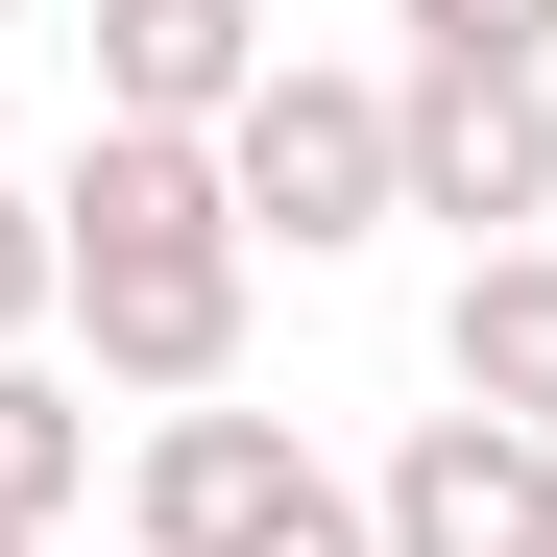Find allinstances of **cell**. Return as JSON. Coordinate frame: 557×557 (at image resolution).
I'll use <instances>...</instances> for the list:
<instances>
[{
    "label": "cell",
    "mask_w": 557,
    "mask_h": 557,
    "mask_svg": "<svg viewBox=\"0 0 557 557\" xmlns=\"http://www.w3.org/2000/svg\"><path fill=\"white\" fill-rule=\"evenodd\" d=\"M243 195H219V146H146V122H98L49 170V315L98 339V388H146V412H219L243 388Z\"/></svg>",
    "instance_id": "1"
},
{
    "label": "cell",
    "mask_w": 557,
    "mask_h": 557,
    "mask_svg": "<svg viewBox=\"0 0 557 557\" xmlns=\"http://www.w3.org/2000/svg\"><path fill=\"white\" fill-rule=\"evenodd\" d=\"M122 557H388L363 533V485L292 436V412H146V460H122Z\"/></svg>",
    "instance_id": "2"
},
{
    "label": "cell",
    "mask_w": 557,
    "mask_h": 557,
    "mask_svg": "<svg viewBox=\"0 0 557 557\" xmlns=\"http://www.w3.org/2000/svg\"><path fill=\"white\" fill-rule=\"evenodd\" d=\"M219 195H243V243H292V267H339V243H388V219H412V146H388V73H315V49H267V98L219 122Z\"/></svg>",
    "instance_id": "3"
},
{
    "label": "cell",
    "mask_w": 557,
    "mask_h": 557,
    "mask_svg": "<svg viewBox=\"0 0 557 557\" xmlns=\"http://www.w3.org/2000/svg\"><path fill=\"white\" fill-rule=\"evenodd\" d=\"M388 146H412V219H460V267L557 219V73H388Z\"/></svg>",
    "instance_id": "4"
},
{
    "label": "cell",
    "mask_w": 557,
    "mask_h": 557,
    "mask_svg": "<svg viewBox=\"0 0 557 557\" xmlns=\"http://www.w3.org/2000/svg\"><path fill=\"white\" fill-rule=\"evenodd\" d=\"M363 533H388V557H557V436H509V412H412L388 485H363Z\"/></svg>",
    "instance_id": "5"
},
{
    "label": "cell",
    "mask_w": 557,
    "mask_h": 557,
    "mask_svg": "<svg viewBox=\"0 0 557 557\" xmlns=\"http://www.w3.org/2000/svg\"><path fill=\"white\" fill-rule=\"evenodd\" d=\"M243 98H267V0H98V122L219 146Z\"/></svg>",
    "instance_id": "6"
},
{
    "label": "cell",
    "mask_w": 557,
    "mask_h": 557,
    "mask_svg": "<svg viewBox=\"0 0 557 557\" xmlns=\"http://www.w3.org/2000/svg\"><path fill=\"white\" fill-rule=\"evenodd\" d=\"M436 388H460V412H509V436H557V243H485V267H460Z\"/></svg>",
    "instance_id": "7"
},
{
    "label": "cell",
    "mask_w": 557,
    "mask_h": 557,
    "mask_svg": "<svg viewBox=\"0 0 557 557\" xmlns=\"http://www.w3.org/2000/svg\"><path fill=\"white\" fill-rule=\"evenodd\" d=\"M73 485H98V412H73L49 363H0V533L49 557V533H73Z\"/></svg>",
    "instance_id": "8"
},
{
    "label": "cell",
    "mask_w": 557,
    "mask_h": 557,
    "mask_svg": "<svg viewBox=\"0 0 557 557\" xmlns=\"http://www.w3.org/2000/svg\"><path fill=\"white\" fill-rule=\"evenodd\" d=\"M412 73H557V0H412Z\"/></svg>",
    "instance_id": "9"
},
{
    "label": "cell",
    "mask_w": 557,
    "mask_h": 557,
    "mask_svg": "<svg viewBox=\"0 0 557 557\" xmlns=\"http://www.w3.org/2000/svg\"><path fill=\"white\" fill-rule=\"evenodd\" d=\"M25 339H49V195L0 170V363H25Z\"/></svg>",
    "instance_id": "10"
},
{
    "label": "cell",
    "mask_w": 557,
    "mask_h": 557,
    "mask_svg": "<svg viewBox=\"0 0 557 557\" xmlns=\"http://www.w3.org/2000/svg\"><path fill=\"white\" fill-rule=\"evenodd\" d=\"M0 25H25V0H0Z\"/></svg>",
    "instance_id": "11"
},
{
    "label": "cell",
    "mask_w": 557,
    "mask_h": 557,
    "mask_svg": "<svg viewBox=\"0 0 557 557\" xmlns=\"http://www.w3.org/2000/svg\"><path fill=\"white\" fill-rule=\"evenodd\" d=\"M0 557H25V533H0Z\"/></svg>",
    "instance_id": "12"
}]
</instances>
